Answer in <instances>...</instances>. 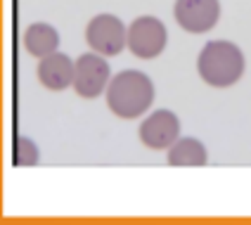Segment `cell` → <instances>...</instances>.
Listing matches in <instances>:
<instances>
[{
	"mask_svg": "<svg viewBox=\"0 0 251 225\" xmlns=\"http://www.w3.org/2000/svg\"><path fill=\"white\" fill-rule=\"evenodd\" d=\"M154 100L152 81L135 69L121 71L107 88V104L121 119H138L150 109Z\"/></svg>",
	"mask_w": 251,
	"mask_h": 225,
	"instance_id": "obj_1",
	"label": "cell"
},
{
	"mask_svg": "<svg viewBox=\"0 0 251 225\" xmlns=\"http://www.w3.org/2000/svg\"><path fill=\"white\" fill-rule=\"evenodd\" d=\"M199 76L213 88L235 85L244 74V55L230 41H211L204 45L197 62Z\"/></svg>",
	"mask_w": 251,
	"mask_h": 225,
	"instance_id": "obj_2",
	"label": "cell"
},
{
	"mask_svg": "<svg viewBox=\"0 0 251 225\" xmlns=\"http://www.w3.org/2000/svg\"><path fill=\"white\" fill-rule=\"evenodd\" d=\"M85 41L98 55L116 57L128 45V31L119 17L98 14L85 28Z\"/></svg>",
	"mask_w": 251,
	"mask_h": 225,
	"instance_id": "obj_3",
	"label": "cell"
},
{
	"mask_svg": "<svg viewBox=\"0 0 251 225\" xmlns=\"http://www.w3.org/2000/svg\"><path fill=\"white\" fill-rule=\"evenodd\" d=\"M166 26L156 17H140L128 28V48L140 59H152L166 48Z\"/></svg>",
	"mask_w": 251,
	"mask_h": 225,
	"instance_id": "obj_4",
	"label": "cell"
},
{
	"mask_svg": "<svg viewBox=\"0 0 251 225\" xmlns=\"http://www.w3.org/2000/svg\"><path fill=\"white\" fill-rule=\"evenodd\" d=\"M176 22L190 33H206L221 17L218 0H176Z\"/></svg>",
	"mask_w": 251,
	"mask_h": 225,
	"instance_id": "obj_5",
	"label": "cell"
},
{
	"mask_svg": "<svg viewBox=\"0 0 251 225\" xmlns=\"http://www.w3.org/2000/svg\"><path fill=\"white\" fill-rule=\"evenodd\" d=\"M109 81V64L98 52H85L76 59L74 88L81 98H98Z\"/></svg>",
	"mask_w": 251,
	"mask_h": 225,
	"instance_id": "obj_6",
	"label": "cell"
},
{
	"mask_svg": "<svg viewBox=\"0 0 251 225\" xmlns=\"http://www.w3.org/2000/svg\"><path fill=\"white\" fill-rule=\"evenodd\" d=\"M138 135L142 145H147L150 150H168L180 135L178 116L168 109H156L152 116L142 121Z\"/></svg>",
	"mask_w": 251,
	"mask_h": 225,
	"instance_id": "obj_7",
	"label": "cell"
},
{
	"mask_svg": "<svg viewBox=\"0 0 251 225\" xmlns=\"http://www.w3.org/2000/svg\"><path fill=\"white\" fill-rule=\"evenodd\" d=\"M74 74H76V62H71L62 52L45 57L38 64V81L48 90H64L74 85Z\"/></svg>",
	"mask_w": 251,
	"mask_h": 225,
	"instance_id": "obj_8",
	"label": "cell"
},
{
	"mask_svg": "<svg viewBox=\"0 0 251 225\" xmlns=\"http://www.w3.org/2000/svg\"><path fill=\"white\" fill-rule=\"evenodd\" d=\"M24 45H26L28 55L45 59V57L55 55L57 45H59V33L50 24H31L24 33Z\"/></svg>",
	"mask_w": 251,
	"mask_h": 225,
	"instance_id": "obj_9",
	"label": "cell"
},
{
	"mask_svg": "<svg viewBox=\"0 0 251 225\" xmlns=\"http://www.w3.org/2000/svg\"><path fill=\"white\" fill-rule=\"evenodd\" d=\"M206 161H209L206 147L195 138H178L168 147L171 166H204Z\"/></svg>",
	"mask_w": 251,
	"mask_h": 225,
	"instance_id": "obj_10",
	"label": "cell"
},
{
	"mask_svg": "<svg viewBox=\"0 0 251 225\" xmlns=\"http://www.w3.org/2000/svg\"><path fill=\"white\" fill-rule=\"evenodd\" d=\"M12 164L17 169H26V166H36L38 164V147L36 142L28 138H14L12 145Z\"/></svg>",
	"mask_w": 251,
	"mask_h": 225,
	"instance_id": "obj_11",
	"label": "cell"
}]
</instances>
